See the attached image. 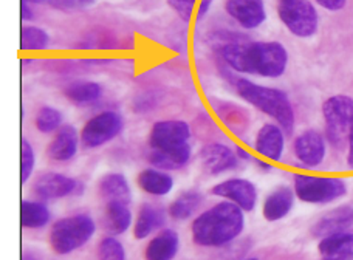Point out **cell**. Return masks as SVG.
Wrapping results in <instances>:
<instances>
[{
	"instance_id": "cell-1",
	"label": "cell",
	"mask_w": 353,
	"mask_h": 260,
	"mask_svg": "<svg viewBox=\"0 0 353 260\" xmlns=\"http://www.w3.org/2000/svg\"><path fill=\"white\" fill-rule=\"evenodd\" d=\"M220 58L232 72L276 79L285 73L288 52L281 42H228L220 48Z\"/></svg>"
},
{
	"instance_id": "cell-2",
	"label": "cell",
	"mask_w": 353,
	"mask_h": 260,
	"mask_svg": "<svg viewBox=\"0 0 353 260\" xmlns=\"http://www.w3.org/2000/svg\"><path fill=\"white\" fill-rule=\"evenodd\" d=\"M245 230V212L231 201H220L195 217L191 236L203 248H222L241 236Z\"/></svg>"
},
{
	"instance_id": "cell-3",
	"label": "cell",
	"mask_w": 353,
	"mask_h": 260,
	"mask_svg": "<svg viewBox=\"0 0 353 260\" xmlns=\"http://www.w3.org/2000/svg\"><path fill=\"white\" fill-rule=\"evenodd\" d=\"M231 82L234 86L236 93L245 103L256 107L257 110L274 119V123L279 124L285 133L293 132L294 110L285 92L274 87L256 84V82L245 78H237Z\"/></svg>"
},
{
	"instance_id": "cell-4",
	"label": "cell",
	"mask_w": 353,
	"mask_h": 260,
	"mask_svg": "<svg viewBox=\"0 0 353 260\" xmlns=\"http://www.w3.org/2000/svg\"><path fill=\"white\" fill-rule=\"evenodd\" d=\"M97 223L88 214H74L54 221L50 231V245L61 256L72 254L90 242Z\"/></svg>"
},
{
	"instance_id": "cell-5",
	"label": "cell",
	"mask_w": 353,
	"mask_h": 260,
	"mask_svg": "<svg viewBox=\"0 0 353 260\" xmlns=\"http://www.w3.org/2000/svg\"><path fill=\"white\" fill-rule=\"evenodd\" d=\"M294 194L308 205H329L347 194V185L339 177L296 174Z\"/></svg>"
},
{
	"instance_id": "cell-6",
	"label": "cell",
	"mask_w": 353,
	"mask_h": 260,
	"mask_svg": "<svg viewBox=\"0 0 353 260\" xmlns=\"http://www.w3.org/2000/svg\"><path fill=\"white\" fill-rule=\"evenodd\" d=\"M323 117L327 141L338 149L344 148L347 144L353 119V99L347 94L330 97L323 104Z\"/></svg>"
},
{
	"instance_id": "cell-7",
	"label": "cell",
	"mask_w": 353,
	"mask_h": 260,
	"mask_svg": "<svg viewBox=\"0 0 353 260\" xmlns=\"http://www.w3.org/2000/svg\"><path fill=\"white\" fill-rule=\"evenodd\" d=\"M277 16L290 33L301 39L314 36L319 28L318 10L310 0H279Z\"/></svg>"
},
{
	"instance_id": "cell-8",
	"label": "cell",
	"mask_w": 353,
	"mask_h": 260,
	"mask_svg": "<svg viewBox=\"0 0 353 260\" xmlns=\"http://www.w3.org/2000/svg\"><path fill=\"white\" fill-rule=\"evenodd\" d=\"M123 130V117L113 110L101 112L88 119L81 129V144L87 149H97L110 143Z\"/></svg>"
},
{
	"instance_id": "cell-9",
	"label": "cell",
	"mask_w": 353,
	"mask_h": 260,
	"mask_svg": "<svg viewBox=\"0 0 353 260\" xmlns=\"http://www.w3.org/2000/svg\"><path fill=\"white\" fill-rule=\"evenodd\" d=\"M84 189L85 186L79 180L59 172H46L37 177L33 183V192L43 201L79 195L84 192Z\"/></svg>"
},
{
	"instance_id": "cell-10",
	"label": "cell",
	"mask_w": 353,
	"mask_h": 260,
	"mask_svg": "<svg viewBox=\"0 0 353 260\" xmlns=\"http://www.w3.org/2000/svg\"><path fill=\"white\" fill-rule=\"evenodd\" d=\"M191 128L183 119H163L152 126L149 144L152 150L174 149L189 143Z\"/></svg>"
},
{
	"instance_id": "cell-11",
	"label": "cell",
	"mask_w": 353,
	"mask_h": 260,
	"mask_svg": "<svg viewBox=\"0 0 353 260\" xmlns=\"http://www.w3.org/2000/svg\"><path fill=\"white\" fill-rule=\"evenodd\" d=\"M296 160L307 169H314L323 164L327 155V138L323 133L308 129L299 133L293 143Z\"/></svg>"
},
{
	"instance_id": "cell-12",
	"label": "cell",
	"mask_w": 353,
	"mask_h": 260,
	"mask_svg": "<svg viewBox=\"0 0 353 260\" xmlns=\"http://www.w3.org/2000/svg\"><path fill=\"white\" fill-rule=\"evenodd\" d=\"M211 192L226 201L234 203L243 212L253 211L257 205V199H259L254 183L247 179H239V177L217 183L211 189Z\"/></svg>"
},
{
	"instance_id": "cell-13",
	"label": "cell",
	"mask_w": 353,
	"mask_h": 260,
	"mask_svg": "<svg viewBox=\"0 0 353 260\" xmlns=\"http://www.w3.org/2000/svg\"><path fill=\"white\" fill-rule=\"evenodd\" d=\"M200 163L206 174L222 175L239 166L236 150L223 143H208L200 149Z\"/></svg>"
},
{
	"instance_id": "cell-14",
	"label": "cell",
	"mask_w": 353,
	"mask_h": 260,
	"mask_svg": "<svg viewBox=\"0 0 353 260\" xmlns=\"http://www.w3.org/2000/svg\"><path fill=\"white\" fill-rule=\"evenodd\" d=\"M225 11L243 30H256L267 21L265 0H225Z\"/></svg>"
},
{
	"instance_id": "cell-15",
	"label": "cell",
	"mask_w": 353,
	"mask_h": 260,
	"mask_svg": "<svg viewBox=\"0 0 353 260\" xmlns=\"http://www.w3.org/2000/svg\"><path fill=\"white\" fill-rule=\"evenodd\" d=\"M254 150L267 161H281L285 150V130L279 124H263L256 135Z\"/></svg>"
},
{
	"instance_id": "cell-16",
	"label": "cell",
	"mask_w": 353,
	"mask_h": 260,
	"mask_svg": "<svg viewBox=\"0 0 353 260\" xmlns=\"http://www.w3.org/2000/svg\"><path fill=\"white\" fill-rule=\"evenodd\" d=\"M81 132L72 124H65L54 133L52 141L47 148V155L53 161L65 163L73 160L79 150Z\"/></svg>"
},
{
	"instance_id": "cell-17",
	"label": "cell",
	"mask_w": 353,
	"mask_h": 260,
	"mask_svg": "<svg viewBox=\"0 0 353 260\" xmlns=\"http://www.w3.org/2000/svg\"><path fill=\"white\" fill-rule=\"evenodd\" d=\"M353 226V206H339L323 215L313 225L312 232L314 237H327L332 234L345 232Z\"/></svg>"
},
{
	"instance_id": "cell-18",
	"label": "cell",
	"mask_w": 353,
	"mask_h": 260,
	"mask_svg": "<svg viewBox=\"0 0 353 260\" xmlns=\"http://www.w3.org/2000/svg\"><path fill=\"white\" fill-rule=\"evenodd\" d=\"M294 189L288 186L276 188L263 201L262 214L267 221H279L292 212L294 206Z\"/></svg>"
},
{
	"instance_id": "cell-19",
	"label": "cell",
	"mask_w": 353,
	"mask_h": 260,
	"mask_svg": "<svg viewBox=\"0 0 353 260\" xmlns=\"http://www.w3.org/2000/svg\"><path fill=\"white\" fill-rule=\"evenodd\" d=\"M180 250V237L174 230H161L144 251L146 260H174Z\"/></svg>"
},
{
	"instance_id": "cell-20",
	"label": "cell",
	"mask_w": 353,
	"mask_h": 260,
	"mask_svg": "<svg viewBox=\"0 0 353 260\" xmlns=\"http://www.w3.org/2000/svg\"><path fill=\"white\" fill-rule=\"evenodd\" d=\"M166 223V214L160 206L152 203H144L138 211L137 220L134 223V236L138 240H144L152 236L155 231L161 230Z\"/></svg>"
},
{
	"instance_id": "cell-21",
	"label": "cell",
	"mask_w": 353,
	"mask_h": 260,
	"mask_svg": "<svg viewBox=\"0 0 353 260\" xmlns=\"http://www.w3.org/2000/svg\"><path fill=\"white\" fill-rule=\"evenodd\" d=\"M192 157L191 144H183L180 148L174 149H163V150H152L149 155V161L154 168L161 170H179L188 166Z\"/></svg>"
},
{
	"instance_id": "cell-22",
	"label": "cell",
	"mask_w": 353,
	"mask_h": 260,
	"mask_svg": "<svg viewBox=\"0 0 353 260\" xmlns=\"http://www.w3.org/2000/svg\"><path fill=\"white\" fill-rule=\"evenodd\" d=\"M319 254L325 260H352L353 259V232H338L321 239Z\"/></svg>"
},
{
	"instance_id": "cell-23",
	"label": "cell",
	"mask_w": 353,
	"mask_h": 260,
	"mask_svg": "<svg viewBox=\"0 0 353 260\" xmlns=\"http://www.w3.org/2000/svg\"><path fill=\"white\" fill-rule=\"evenodd\" d=\"M138 186L141 188L143 192L154 197H166L172 192L174 179L166 170L148 168L138 175Z\"/></svg>"
},
{
	"instance_id": "cell-24",
	"label": "cell",
	"mask_w": 353,
	"mask_h": 260,
	"mask_svg": "<svg viewBox=\"0 0 353 260\" xmlns=\"http://www.w3.org/2000/svg\"><path fill=\"white\" fill-rule=\"evenodd\" d=\"M99 194L103 199L109 201H119L124 205H130L132 189L124 174L110 172L105 174L99 181Z\"/></svg>"
},
{
	"instance_id": "cell-25",
	"label": "cell",
	"mask_w": 353,
	"mask_h": 260,
	"mask_svg": "<svg viewBox=\"0 0 353 260\" xmlns=\"http://www.w3.org/2000/svg\"><path fill=\"white\" fill-rule=\"evenodd\" d=\"M134 215L129 209V205L119 201H109L105 206V228L112 236H121L132 226Z\"/></svg>"
},
{
	"instance_id": "cell-26",
	"label": "cell",
	"mask_w": 353,
	"mask_h": 260,
	"mask_svg": "<svg viewBox=\"0 0 353 260\" xmlns=\"http://www.w3.org/2000/svg\"><path fill=\"white\" fill-rule=\"evenodd\" d=\"M52 220V212L42 201L22 200L21 203V226L25 230H42Z\"/></svg>"
},
{
	"instance_id": "cell-27",
	"label": "cell",
	"mask_w": 353,
	"mask_h": 260,
	"mask_svg": "<svg viewBox=\"0 0 353 260\" xmlns=\"http://www.w3.org/2000/svg\"><path fill=\"white\" fill-rule=\"evenodd\" d=\"M65 97L77 106H87L103 97V87L94 81H77L65 88Z\"/></svg>"
},
{
	"instance_id": "cell-28",
	"label": "cell",
	"mask_w": 353,
	"mask_h": 260,
	"mask_svg": "<svg viewBox=\"0 0 353 260\" xmlns=\"http://www.w3.org/2000/svg\"><path fill=\"white\" fill-rule=\"evenodd\" d=\"M203 203V195L197 191L181 192L176 199L169 205V215L174 220H188L199 211Z\"/></svg>"
},
{
	"instance_id": "cell-29",
	"label": "cell",
	"mask_w": 353,
	"mask_h": 260,
	"mask_svg": "<svg viewBox=\"0 0 353 260\" xmlns=\"http://www.w3.org/2000/svg\"><path fill=\"white\" fill-rule=\"evenodd\" d=\"M50 46V36L36 25H23L21 28V50L23 52H42Z\"/></svg>"
},
{
	"instance_id": "cell-30",
	"label": "cell",
	"mask_w": 353,
	"mask_h": 260,
	"mask_svg": "<svg viewBox=\"0 0 353 260\" xmlns=\"http://www.w3.org/2000/svg\"><path fill=\"white\" fill-rule=\"evenodd\" d=\"M62 113L61 110L54 109L52 106H43L36 113L34 126L41 133H52L58 132L62 128Z\"/></svg>"
},
{
	"instance_id": "cell-31",
	"label": "cell",
	"mask_w": 353,
	"mask_h": 260,
	"mask_svg": "<svg viewBox=\"0 0 353 260\" xmlns=\"http://www.w3.org/2000/svg\"><path fill=\"white\" fill-rule=\"evenodd\" d=\"M97 256L98 260H128V251L115 236H109L99 242Z\"/></svg>"
},
{
	"instance_id": "cell-32",
	"label": "cell",
	"mask_w": 353,
	"mask_h": 260,
	"mask_svg": "<svg viewBox=\"0 0 353 260\" xmlns=\"http://www.w3.org/2000/svg\"><path fill=\"white\" fill-rule=\"evenodd\" d=\"M36 166V152L27 138L21 139V183L27 185Z\"/></svg>"
},
{
	"instance_id": "cell-33",
	"label": "cell",
	"mask_w": 353,
	"mask_h": 260,
	"mask_svg": "<svg viewBox=\"0 0 353 260\" xmlns=\"http://www.w3.org/2000/svg\"><path fill=\"white\" fill-rule=\"evenodd\" d=\"M31 5H47L50 8L62 11L85 10L94 3V0H25Z\"/></svg>"
},
{
	"instance_id": "cell-34",
	"label": "cell",
	"mask_w": 353,
	"mask_h": 260,
	"mask_svg": "<svg viewBox=\"0 0 353 260\" xmlns=\"http://www.w3.org/2000/svg\"><path fill=\"white\" fill-rule=\"evenodd\" d=\"M195 3H197V0H168V5L171 6L176 12V16L185 22H189L192 19Z\"/></svg>"
},
{
	"instance_id": "cell-35",
	"label": "cell",
	"mask_w": 353,
	"mask_h": 260,
	"mask_svg": "<svg viewBox=\"0 0 353 260\" xmlns=\"http://www.w3.org/2000/svg\"><path fill=\"white\" fill-rule=\"evenodd\" d=\"M314 2L327 11H341L347 3V0H314Z\"/></svg>"
},
{
	"instance_id": "cell-36",
	"label": "cell",
	"mask_w": 353,
	"mask_h": 260,
	"mask_svg": "<svg viewBox=\"0 0 353 260\" xmlns=\"http://www.w3.org/2000/svg\"><path fill=\"white\" fill-rule=\"evenodd\" d=\"M214 3V0H199V6H197V14H195V21L200 22L208 16V12L211 11V6Z\"/></svg>"
},
{
	"instance_id": "cell-37",
	"label": "cell",
	"mask_w": 353,
	"mask_h": 260,
	"mask_svg": "<svg viewBox=\"0 0 353 260\" xmlns=\"http://www.w3.org/2000/svg\"><path fill=\"white\" fill-rule=\"evenodd\" d=\"M21 19L23 22H30L34 19V11L31 8V3L25 2V0L21 2Z\"/></svg>"
},
{
	"instance_id": "cell-38",
	"label": "cell",
	"mask_w": 353,
	"mask_h": 260,
	"mask_svg": "<svg viewBox=\"0 0 353 260\" xmlns=\"http://www.w3.org/2000/svg\"><path fill=\"white\" fill-rule=\"evenodd\" d=\"M347 164L350 169H353V119H352V126H350V132L347 138Z\"/></svg>"
},
{
	"instance_id": "cell-39",
	"label": "cell",
	"mask_w": 353,
	"mask_h": 260,
	"mask_svg": "<svg viewBox=\"0 0 353 260\" xmlns=\"http://www.w3.org/2000/svg\"><path fill=\"white\" fill-rule=\"evenodd\" d=\"M236 154H237V157H239V160H251V155H250V152L248 150H245L243 148H241V146H239V148H236Z\"/></svg>"
},
{
	"instance_id": "cell-40",
	"label": "cell",
	"mask_w": 353,
	"mask_h": 260,
	"mask_svg": "<svg viewBox=\"0 0 353 260\" xmlns=\"http://www.w3.org/2000/svg\"><path fill=\"white\" fill-rule=\"evenodd\" d=\"M256 164H257V166H261V169H263V170H270L271 169L270 161L263 160V158H259V160H256Z\"/></svg>"
},
{
	"instance_id": "cell-41",
	"label": "cell",
	"mask_w": 353,
	"mask_h": 260,
	"mask_svg": "<svg viewBox=\"0 0 353 260\" xmlns=\"http://www.w3.org/2000/svg\"><path fill=\"white\" fill-rule=\"evenodd\" d=\"M21 260H39V259H37V256L31 254V252H23L22 257H21Z\"/></svg>"
},
{
	"instance_id": "cell-42",
	"label": "cell",
	"mask_w": 353,
	"mask_h": 260,
	"mask_svg": "<svg viewBox=\"0 0 353 260\" xmlns=\"http://www.w3.org/2000/svg\"><path fill=\"white\" fill-rule=\"evenodd\" d=\"M243 260H259V259H256V257H250V259H243Z\"/></svg>"
}]
</instances>
